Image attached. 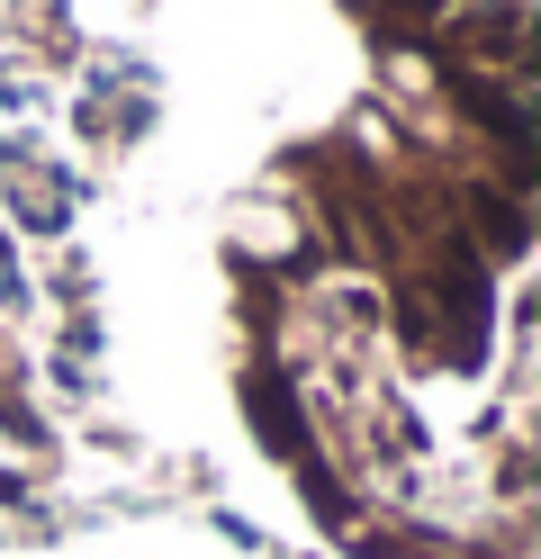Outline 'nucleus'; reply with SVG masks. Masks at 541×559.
I'll list each match as a JSON object with an SVG mask.
<instances>
[{
    "label": "nucleus",
    "instance_id": "1",
    "mask_svg": "<svg viewBox=\"0 0 541 559\" xmlns=\"http://www.w3.org/2000/svg\"><path fill=\"white\" fill-rule=\"evenodd\" d=\"M460 46H469V55L515 63V55H524V10H515V0H496V10H469V19H460Z\"/></svg>",
    "mask_w": 541,
    "mask_h": 559
},
{
    "label": "nucleus",
    "instance_id": "2",
    "mask_svg": "<svg viewBox=\"0 0 541 559\" xmlns=\"http://www.w3.org/2000/svg\"><path fill=\"white\" fill-rule=\"evenodd\" d=\"M460 109H469V118H479V127H496V135H505V145H515V154L532 145V127H524V109H515V99H496V91H487L479 73H469V82H460Z\"/></svg>",
    "mask_w": 541,
    "mask_h": 559
}]
</instances>
